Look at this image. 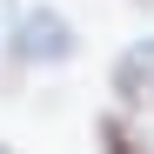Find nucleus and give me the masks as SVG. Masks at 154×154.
<instances>
[{
  "label": "nucleus",
  "instance_id": "1",
  "mask_svg": "<svg viewBox=\"0 0 154 154\" xmlns=\"http://www.w3.org/2000/svg\"><path fill=\"white\" fill-rule=\"evenodd\" d=\"M67 54H74V27H67L54 7H40V14H27V20H20V60L60 67Z\"/></svg>",
  "mask_w": 154,
  "mask_h": 154
},
{
  "label": "nucleus",
  "instance_id": "2",
  "mask_svg": "<svg viewBox=\"0 0 154 154\" xmlns=\"http://www.w3.org/2000/svg\"><path fill=\"white\" fill-rule=\"evenodd\" d=\"M114 94H121V107H134V114L154 107V40L147 47H127V54L114 60Z\"/></svg>",
  "mask_w": 154,
  "mask_h": 154
},
{
  "label": "nucleus",
  "instance_id": "3",
  "mask_svg": "<svg viewBox=\"0 0 154 154\" xmlns=\"http://www.w3.org/2000/svg\"><path fill=\"white\" fill-rule=\"evenodd\" d=\"M94 134H100V141H107L114 154H127V147H141V134H134V127H127L121 114H100V121H94Z\"/></svg>",
  "mask_w": 154,
  "mask_h": 154
},
{
  "label": "nucleus",
  "instance_id": "4",
  "mask_svg": "<svg viewBox=\"0 0 154 154\" xmlns=\"http://www.w3.org/2000/svg\"><path fill=\"white\" fill-rule=\"evenodd\" d=\"M141 7H147V0H141Z\"/></svg>",
  "mask_w": 154,
  "mask_h": 154
}]
</instances>
